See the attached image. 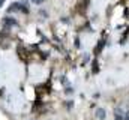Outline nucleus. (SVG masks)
<instances>
[{"label":"nucleus","instance_id":"f257e3e1","mask_svg":"<svg viewBox=\"0 0 129 120\" xmlns=\"http://www.w3.org/2000/svg\"><path fill=\"white\" fill-rule=\"evenodd\" d=\"M96 117L99 120H105L107 113H105V110H104V108H98V110H96Z\"/></svg>","mask_w":129,"mask_h":120},{"label":"nucleus","instance_id":"f03ea898","mask_svg":"<svg viewBox=\"0 0 129 120\" xmlns=\"http://www.w3.org/2000/svg\"><path fill=\"white\" fill-rule=\"evenodd\" d=\"M114 119L116 120H123V114H122V110H120V108H117V110L114 111Z\"/></svg>","mask_w":129,"mask_h":120},{"label":"nucleus","instance_id":"7ed1b4c3","mask_svg":"<svg viewBox=\"0 0 129 120\" xmlns=\"http://www.w3.org/2000/svg\"><path fill=\"white\" fill-rule=\"evenodd\" d=\"M5 24H6V26H15V24H17V21H15V18L8 17V18H5Z\"/></svg>","mask_w":129,"mask_h":120},{"label":"nucleus","instance_id":"20e7f679","mask_svg":"<svg viewBox=\"0 0 129 120\" xmlns=\"http://www.w3.org/2000/svg\"><path fill=\"white\" fill-rule=\"evenodd\" d=\"M45 0H32V3H35V5H42Z\"/></svg>","mask_w":129,"mask_h":120},{"label":"nucleus","instance_id":"39448f33","mask_svg":"<svg viewBox=\"0 0 129 120\" xmlns=\"http://www.w3.org/2000/svg\"><path fill=\"white\" fill-rule=\"evenodd\" d=\"M5 3V0H0V8H2V5Z\"/></svg>","mask_w":129,"mask_h":120},{"label":"nucleus","instance_id":"423d86ee","mask_svg":"<svg viewBox=\"0 0 129 120\" xmlns=\"http://www.w3.org/2000/svg\"><path fill=\"white\" fill-rule=\"evenodd\" d=\"M126 120H129V117H128V119H126Z\"/></svg>","mask_w":129,"mask_h":120}]
</instances>
